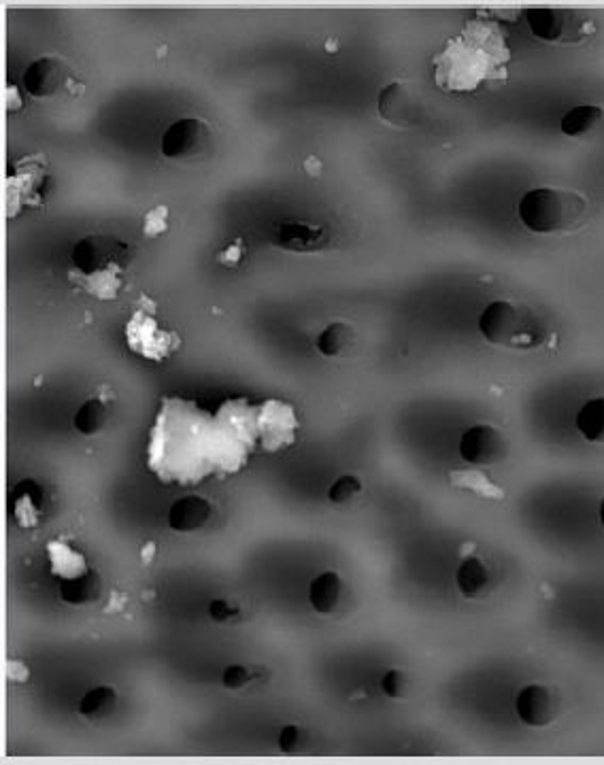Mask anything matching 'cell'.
Wrapping results in <instances>:
<instances>
[{
  "label": "cell",
  "instance_id": "obj_5",
  "mask_svg": "<svg viewBox=\"0 0 604 765\" xmlns=\"http://www.w3.org/2000/svg\"><path fill=\"white\" fill-rule=\"evenodd\" d=\"M460 455L468 464L492 466L507 457V440L492 425H475L462 434Z\"/></svg>",
  "mask_w": 604,
  "mask_h": 765
},
{
  "label": "cell",
  "instance_id": "obj_11",
  "mask_svg": "<svg viewBox=\"0 0 604 765\" xmlns=\"http://www.w3.org/2000/svg\"><path fill=\"white\" fill-rule=\"evenodd\" d=\"M211 515V506L207 500L190 496L177 500L169 513V525L175 532H194L203 527Z\"/></svg>",
  "mask_w": 604,
  "mask_h": 765
},
{
  "label": "cell",
  "instance_id": "obj_21",
  "mask_svg": "<svg viewBox=\"0 0 604 765\" xmlns=\"http://www.w3.org/2000/svg\"><path fill=\"white\" fill-rule=\"evenodd\" d=\"M381 687H383L385 695H390V697H394V700H398V697H402L407 691V674L400 672V670H390L388 674L383 676Z\"/></svg>",
  "mask_w": 604,
  "mask_h": 765
},
{
  "label": "cell",
  "instance_id": "obj_22",
  "mask_svg": "<svg viewBox=\"0 0 604 765\" xmlns=\"http://www.w3.org/2000/svg\"><path fill=\"white\" fill-rule=\"evenodd\" d=\"M302 742V731L296 725L285 727L279 736V748L283 753H296Z\"/></svg>",
  "mask_w": 604,
  "mask_h": 765
},
{
  "label": "cell",
  "instance_id": "obj_2",
  "mask_svg": "<svg viewBox=\"0 0 604 765\" xmlns=\"http://www.w3.org/2000/svg\"><path fill=\"white\" fill-rule=\"evenodd\" d=\"M526 20L534 37L562 45L581 41L592 26L577 9L566 7H532Z\"/></svg>",
  "mask_w": 604,
  "mask_h": 765
},
{
  "label": "cell",
  "instance_id": "obj_6",
  "mask_svg": "<svg viewBox=\"0 0 604 765\" xmlns=\"http://www.w3.org/2000/svg\"><path fill=\"white\" fill-rule=\"evenodd\" d=\"M209 143V128L203 119H179L162 136V153L166 158L186 160L194 158Z\"/></svg>",
  "mask_w": 604,
  "mask_h": 765
},
{
  "label": "cell",
  "instance_id": "obj_12",
  "mask_svg": "<svg viewBox=\"0 0 604 765\" xmlns=\"http://www.w3.org/2000/svg\"><path fill=\"white\" fill-rule=\"evenodd\" d=\"M456 583H458V589L464 598L475 600V598H481V595L490 591L492 576H490L488 566H485L481 559L471 557L460 566V570L456 574Z\"/></svg>",
  "mask_w": 604,
  "mask_h": 765
},
{
  "label": "cell",
  "instance_id": "obj_23",
  "mask_svg": "<svg viewBox=\"0 0 604 765\" xmlns=\"http://www.w3.org/2000/svg\"><path fill=\"white\" fill-rule=\"evenodd\" d=\"M249 683V672L243 666H230L224 672V687L226 689H241Z\"/></svg>",
  "mask_w": 604,
  "mask_h": 765
},
{
  "label": "cell",
  "instance_id": "obj_25",
  "mask_svg": "<svg viewBox=\"0 0 604 765\" xmlns=\"http://www.w3.org/2000/svg\"><path fill=\"white\" fill-rule=\"evenodd\" d=\"M20 496H26L30 500H35V504L39 506L43 493H41V489H39V485L35 481H24V483L18 485V489L13 491V498H20Z\"/></svg>",
  "mask_w": 604,
  "mask_h": 765
},
{
  "label": "cell",
  "instance_id": "obj_1",
  "mask_svg": "<svg viewBox=\"0 0 604 765\" xmlns=\"http://www.w3.org/2000/svg\"><path fill=\"white\" fill-rule=\"evenodd\" d=\"M590 215L581 194L562 187H539L519 202V219L536 234H566L579 230Z\"/></svg>",
  "mask_w": 604,
  "mask_h": 765
},
{
  "label": "cell",
  "instance_id": "obj_14",
  "mask_svg": "<svg viewBox=\"0 0 604 765\" xmlns=\"http://www.w3.org/2000/svg\"><path fill=\"white\" fill-rule=\"evenodd\" d=\"M60 598L71 604V606H83V604H92L100 598V578L96 572H88L75 581L62 583L60 589Z\"/></svg>",
  "mask_w": 604,
  "mask_h": 765
},
{
  "label": "cell",
  "instance_id": "obj_13",
  "mask_svg": "<svg viewBox=\"0 0 604 765\" xmlns=\"http://www.w3.org/2000/svg\"><path fill=\"white\" fill-rule=\"evenodd\" d=\"M339 593H341L339 576L334 572L320 574L311 583V589H309V600L313 610L322 612V615H330V612L339 604Z\"/></svg>",
  "mask_w": 604,
  "mask_h": 765
},
{
  "label": "cell",
  "instance_id": "obj_26",
  "mask_svg": "<svg viewBox=\"0 0 604 765\" xmlns=\"http://www.w3.org/2000/svg\"><path fill=\"white\" fill-rule=\"evenodd\" d=\"M600 521H602V525H604V498H602V502H600Z\"/></svg>",
  "mask_w": 604,
  "mask_h": 765
},
{
  "label": "cell",
  "instance_id": "obj_4",
  "mask_svg": "<svg viewBox=\"0 0 604 765\" xmlns=\"http://www.w3.org/2000/svg\"><path fill=\"white\" fill-rule=\"evenodd\" d=\"M130 258H132L130 245L103 234L86 236L73 249V264L81 272H86V275H94V272L105 270L113 264L126 266Z\"/></svg>",
  "mask_w": 604,
  "mask_h": 765
},
{
  "label": "cell",
  "instance_id": "obj_18",
  "mask_svg": "<svg viewBox=\"0 0 604 765\" xmlns=\"http://www.w3.org/2000/svg\"><path fill=\"white\" fill-rule=\"evenodd\" d=\"M115 702H117V697H115L113 689L98 687L83 697L81 704H79V712L88 719H103V717H107V714L113 712Z\"/></svg>",
  "mask_w": 604,
  "mask_h": 765
},
{
  "label": "cell",
  "instance_id": "obj_10",
  "mask_svg": "<svg viewBox=\"0 0 604 765\" xmlns=\"http://www.w3.org/2000/svg\"><path fill=\"white\" fill-rule=\"evenodd\" d=\"M273 241L285 251L313 253L324 249L330 236L322 226H313L309 221H285L277 228Z\"/></svg>",
  "mask_w": 604,
  "mask_h": 765
},
{
  "label": "cell",
  "instance_id": "obj_19",
  "mask_svg": "<svg viewBox=\"0 0 604 765\" xmlns=\"http://www.w3.org/2000/svg\"><path fill=\"white\" fill-rule=\"evenodd\" d=\"M107 421V408L105 404L100 400H88L86 404H83L77 415H75V428L86 434V436H94L98 434L100 430H103V425Z\"/></svg>",
  "mask_w": 604,
  "mask_h": 765
},
{
  "label": "cell",
  "instance_id": "obj_17",
  "mask_svg": "<svg viewBox=\"0 0 604 765\" xmlns=\"http://www.w3.org/2000/svg\"><path fill=\"white\" fill-rule=\"evenodd\" d=\"M602 119V109L594 105H585L577 107L573 111H568L562 119V132L568 136H583L590 130H594Z\"/></svg>",
  "mask_w": 604,
  "mask_h": 765
},
{
  "label": "cell",
  "instance_id": "obj_3",
  "mask_svg": "<svg viewBox=\"0 0 604 765\" xmlns=\"http://www.w3.org/2000/svg\"><path fill=\"white\" fill-rule=\"evenodd\" d=\"M479 330L490 343L513 347L522 343L526 334H530V317L511 302H492L481 313Z\"/></svg>",
  "mask_w": 604,
  "mask_h": 765
},
{
  "label": "cell",
  "instance_id": "obj_7",
  "mask_svg": "<svg viewBox=\"0 0 604 765\" xmlns=\"http://www.w3.org/2000/svg\"><path fill=\"white\" fill-rule=\"evenodd\" d=\"M419 96L407 81H394L379 94V115L396 128L419 124Z\"/></svg>",
  "mask_w": 604,
  "mask_h": 765
},
{
  "label": "cell",
  "instance_id": "obj_15",
  "mask_svg": "<svg viewBox=\"0 0 604 765\" xmlns=\"http://www.w3.org/2000/svg\"><path fill=\"white\" fill-rule=\"evenodd\" d=\"M356 345V332L347 323H332L328 326L320 338H317V351L326 357H337L347 353Z\"/></svg>",
  "mask_w": 604,
  "mask_h": 765
},
{
  "label": "cell",
  "instance_id": "obj_20",
  "mask_svg": "<svg viewBox=\"0 0 604 765\" xmlns=\"http://www.w3.org/2000/svg\"><path fill=\"white\" fill-rule=\"evenodd\" d=\"M360 489H362V483L356 479V476H341V479L330 487L328 498L334 504H345L351 498H356Z\"/></svg>",
  "mask_w": 604,
  "mask_h": 765
},
{
  "label": "cell",
  "instance_id": "obj_24",
  "mask_svg": "<svg viewBox=\"0 0 604 765\" xmlns=\"http://www.w3.org/2000/svg\"><path fill=\"white\" fill-rule=\"evenodd\" d=\"M234 612H237V610H234V608H232L228 602H224V600H213L211 606H209V615H211V619L217 621V623L228 621L230 617H234Z\"/></svg>",
  "mask_w": 604,
  "mask_h": 765
},
{
  "label": "cell",
  "instance_id": "obj_9",
  "mask_svg": "<svg viewBox=\"0 0 604 765\" xmlns=\"http://www.w3.org/2000/svg\"><path fill=\"white\" fill-rule=\"evenodd\" d=\"M71 79V68L60 58H39L24 73V88L35 98L56 96Z\"/></svg>",
  "mask_w": 604,
  "mask_h": 765
},
{
  "label": "cell",
  "instance_id": "obj_8",
  "mask_svg": "<svg viewBox=\"0 0 604 765\" xmlns=\"http://www.w3.org/2000/svg\"><path fill=\"white\" fill-rule=\"evenodd\" d=\"M515 712L528 727H547L558 719L560 695L543 685H530L519 691Z\"/></svg>",
  "mask_w": 604,
  "mask_h": 765
},
{
  "label": "cell",
  "instance_id": "obj_16",
  "mask_svg": "<svg viewBox=\"0 0 604 765\" xmlns=\"http://www.w3.org/2000/svg\"><path fill=\"white\" fill-rule=\"evenodd\" d=\"M577 430L590 442H604V398L587 402L577 415Z\"/></svg>",
  "mask_w": 604,
  "mask_h": 765
}]
</instances>
